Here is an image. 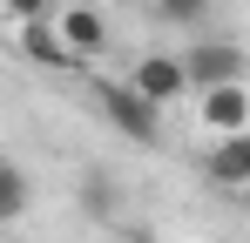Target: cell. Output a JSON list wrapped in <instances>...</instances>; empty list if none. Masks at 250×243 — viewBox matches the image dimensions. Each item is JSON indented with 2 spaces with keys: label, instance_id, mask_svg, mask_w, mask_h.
Segmentation results:
<instances>
[{
  "label": "cell",
  "instance_id": "6",
  "mask_svg": "<svg viewBox=\"0 0 250 243\" xmlns=\"http://www.w3.org/2000/svg\"><path fill=\"white\" fill-rule=\"evenodd\" d=\"M203 128H209V135H237V128H250V88H244V81L203 88Z\"/></svg>",
  "mask_w": 250,
  "mask_h": 243
},
{
  "label": "cell",
  "instance_id": "12",
  "mask_svg": "<svg viewBox=\"0 0 250 243\" xmlns=\"http://www.w3.org/2000/svg\"><path fill=\"white\" fill-rule=\"evenodd\" d=\"M128 243H149V237H142V230H128Z\"/></svg>",
  "mask_w": 250,
  "mask_h": 243
},
{
  "label": "cell",
  "instance_id": "2",
  "mask_svg": "<svg viewBox=\"0 0 250 243\" xmlns=\"http://www.w3.org/2000/svg\"><path fill=\"white\" fill-rule=\"evenodd\" d=\"M183 75H189L196 95H203V88H230V81L250 75V54L237 47V40H196V47L183 54Z\"/></svg>",
  "mask_w": 250,
  "mask_h": 243
},
{
  "label": "cell",
  "instance_id": "11",
  "mask_svg": "<svg viewBox=\"0 0 250 243\" xmlns=\"http://www.w3.org/2000/svg\"><path fill=\"white\" fill-rule=\"evenodd\" d=\"M14 20H47V0H7Z\"/></svg>",
  "mask_w": 250,
  "mask_h": 243
},
{
  "label": "cell",
  "instance_id": "1",
  "mask_svg": "<svg viewBox=\"0 0 250 243\" xmlns=\"http://www.w3.org/2000/svg\"><path fill=\"white\" fill-rule=\"evenodd\" d=\"M95 101H102V115L115 122L128 142H149V149H156V135H163V108H156V101H142L128 81H102Z\"/></svg>",
  "mask_w": 250,
  "mask_h": 243
},
{
  "label": "cell",
  "instance_id": "8",
  "mask_svg": "<svg viewBox=\"0 0 250 243\" xmlns=\"http://www.w3.org/2000/svg\"><path fill=\"white\" fill-rule=\"evenodd\" d=\"M21 209H27V176L14 162H0V223H14Z\"/></svg>",
  "mask_w": 250,
  "mask_h": 243
},
{
  "label": "cell",
  "instance_id": "3",
  "mask_svg": "<svg viewBox=\"0 0 250 243\" xmlns=\"http://www.w3.org/2000/svg\"><path fill=\"white\" fill-rule=\"evenodd\" d=\"M128 88H135L142 101H156V108H169V101H183V95H189V75H183V54H142V61H135V75H128Z\"/></svg>",
  "mask_w": 250,
  "mask_h": 243
},
{
  "label": "cell",
  "instance_id": "5",
  "mask_svg": "<svg viewBox=\"0 0 250 243\" xmlns=\"http://www.w3.org/2000/svg\"><path fill=\"white\" fill-rule=\"evenodd\" d=\"M54 34L68 40V54H75V61H88V54H102V47H108V20H102L95 7H61V14H54Z\"/></svg>",
  "mask_w": 250,
  "mask_h": 243
},
{
  "label": "cell",
  "instance_id": "7",
  "mask_svg": "<svg viewBox=\"0 0 250 243\" xmlns=\"http://www.w3.org/2000/svg\"><path fill=\"white\" fill-rule=\"evenodd\" d=\"M21 47H27V61H41V68H82L75 54H68V40L54 34V20H21Z\"/></svg>",
  "mask_w": 250,
  "mask_h": 243
},
{
  "label": "cell",
  "instance_id": "9",
  "mask_svg": "<svg viewBox=\"0 0 250 243\" xmlns=\"http://www.w3.org/2000/svg\"><path fill=\"white\" fill-rule=\"evenodd\" d=\"M82 209L88 216H115V182H108V176H88L82 182Z\"/></svg>",
  "mask_w": 250,
  "mask_h": 243
},
{
  "label": "cell",
  "instance_id": "10",
  "mask_svg": "<svg viewBox=\"0 0 250 243\" xmlns=\"http://www.w3.org/2000/svg\"><path fill=\"white\" fill-rule=\"evenodd\" d=\"M203 14H209V0H156V20H176V27H189Z\"/></svg>",
  "mask_w": 250,
  "mask_h": 243
},
{
  "label": "cell",
  "instance_id": "4",
  "mask_svg": "<svg viewBox=\"0 0 250 243\" xmlns=\"http://www.w3.org/2000/svg\"><path fill=\"white\" fill-rule=\"evenodd\" d=\"M203 182H216V189H250V128L216 135L203 149Z\"/></svg>",
  "mask_w": 250,
  "mask_h": 243
}]
</instances>
